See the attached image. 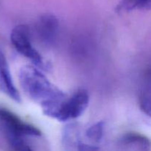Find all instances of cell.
Segmentation results:
<instances>
[{"label":"cell","instance_id":"cell-7","mask_svg":"<svg viewBox=\"0 0 151 151\" xmlns=\"http://www.w3.org/2000/svg\"><path fill=\"white\" fill-rule=\"evenodd\" d=\"M119 145L122 147L131 150H151V140L150 139L137 133H128L122 136L119 139Z\"/></svg>","mask_w":151,"mask_h":151},{"label":"cell","instance_id":"cell-1","mask_svg":"<svg viewBox=\"0 0 151 151\" xmlns=\"http://www.w3.org/2000/svg\"><path fill=\"white\" fill-rule=\"evenodd\" d=\"M19 83L25 95L41 106L44 115L52 117L67 94L50 82L40 70L32 66H23L19 74Z\"/></svg>","mask_w":151,"mask_h":151},{"label":"cell","instance_id":"cell-5","mask_svg":"<svg viewBox=\"0 0 151 151\" xmlns=\"http://www.w3.org/2000/svg\"><path fill=\"white\" fill-rule=\"evenodd\" d=\"M37 36L41 42L47 45H52L57 39L59 22L52 14H44L40 16L35 24Z\"/></svg>","mask_w":151,"mask_h":151},{"label":"cell","instance_id":"cell-2","mask_svg":"<svg viewBox=\"0 0 151 151\" xmlns=\"http://www.w3.org/2000/svg\"><path fill=\"white\" fill-rule=\"evenodd\" d=\"M0 128L9 145L15 150L26 151L32 148L25 140L26 137H41L35 127L24 122L17 115L0 106Z\"/></svg>","mask_w":151,"mask_h":151},{"label":"cell","instance_id":"cell-10","mask_svg":"<svg viewBox=\"0 0 151 151\" xmlns=\"http://www.w3.org/2000/svg\"><path fill=\"white\" fill-rule=\"evenodd\" d=\"M105 124L103 122H98L90 126L86 131V137L87 139L94 143L101 142L104 133Z\"/></svg>","mask_w":151,"mask_h":151},{"label":"cell","instance_id":"cell-9","mask_svg":"<svg viewBox=\"0 0 151 151\" xmlns=\"http://www.w3.org/2000/svg\"><path fill=\"white\" fill-rule=\"evenodd\" d=\"M134 10H151V0H120L116 7L117 13L131 12Z\"/></svg>","mask_w":151,"mask_h":151},{"label":"cell","instance_id":"cell-6","mask_svg":"<svg viewBox=\"0 0 151 151\" xmlns=\"http://www.w3.org/2000/svg\"><path fill=\"white\" fill-rule=\"evenodd\" d=\"M0 92L6 94L7 97L16 103H20L22 102L19 91L13 83L7 58L1 49H0Z\"/></svg>","mask_w":151,"mask_h":151},{"label":"cell","instance_id":"cell-8","mask_svg":"<svg viewBox=\"0 0 151 151\" xmlns=\"http://www.w3.org/2000/svg\"><path fill=\"white\" fill-rule=\"evenodd\" d=\"M140 109L151 118V69L146 71L139 92Z\"/></svg>","mask_w":151,"mask_h":151},{"label":"cell","instance_id":"cell-3","mask_svg":"<svg viewBox=\"0 0 151 151\" xmlns=\"http://www.w3.org/2000/svg\"><path fill=\"white\" fill-rule=\"evenodd\" d=\"M88 103V91L85 89H79L60 103L51 118L61 122L77 119L86 110Z\"/></svg>","mask_w":151,"mask_h":151},{"label":"cell","instance_id":"cell-4","mask_svg":"<svg viewBox=\"0 0 151 151\" xmlns=\"http://www.w3.org/2000/svg\"><path fill=\"white\" fill-rule=\"evenodd\" d=\"M10 41L16 51L29 59L37 67H46L42 56L32 47L30 30L27 25L19 24L15 27L10 33Z\"/></svg>","mask_w":151,"mask_h":151}]
</instances>
